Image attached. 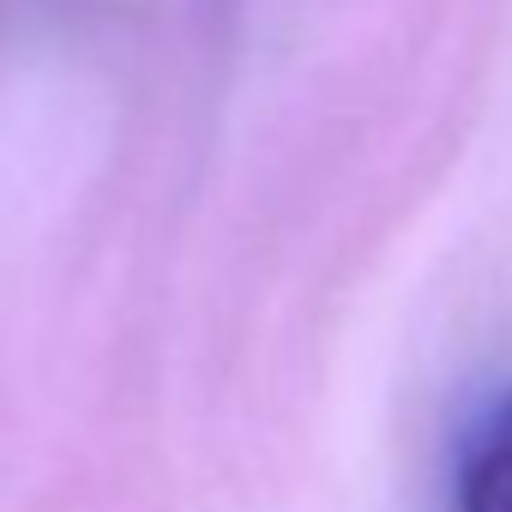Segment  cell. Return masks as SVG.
<instances>
[{"label": "cell", "mask_w": 512, "mask_h": 512, "mask_svg": "<svg viewBox=\"0 0 512 512\" xmlns=\"http://www.w3.org/2000/svg\"><path fill=\"white\" fill-rule=\"evenodd\" d=\"M458 512H512V386L476 416L458 458Z\"/></svg>", "instance_id": "cell-1"}]
</instances>
